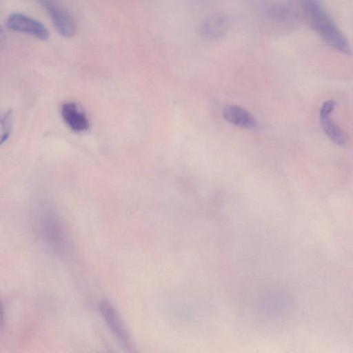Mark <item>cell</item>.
I'll list each match as a JSON object with an SVG mask.
<instances>
[{
	"instance_id": "cell-1",
	"label": "cell",
	"mask_w": 353,
	"mask_h": 353,
	"mask_svg": "<svg viewBox=\"0 0 353 353\" xmlns=\"http://www.w3.org/2000/svg\"><path fill=\"white\" fill-rule=\"evenodd\" d=\"M310 26L330 48L346 55L351 54L350 43L326 10L321 0H300Z\"/></svg>"
},
{
	"instance_id": "cell-2",
	"label": "cell",
	"mask_w": 353,
	"mask_h": 353,
	"mask_svg": "<svg viewBox=\"0 0 353 353\" xmlns=\"http://www.w3.org/2000/svg\"><path fill=\"white\" fill-rule=\"evenodd\" d=\"M59 34L73 37L77 31L76 22L70 14L54 0H39Z\"/></svg>"
},
{
	"instance_id": "cell-3",
	"label": "cell",
	"mask_w": 353,
	"mask_h": 353,
	"mask_svg": "<svg viewBox=\"0 0 353 353\" xmlns=\"http://www.w3.org/2000/svg\"><path fill=\"white\" fill-rule=\"evenodd\" d=\"M6 26L12 31L25 34L37 39L45 41L49 38V32L39 21L26 14L14 12L6 19Z\"/></svg>"
},
{
	"instance_id": "cell-4",
	"label": "cell",
	"mask_w": 353,
	"mask_h": 353,
	"mask_svg": "<svg viewBox=\"0 0 353 353\" xmlns=\"http://www.w3.org/2000/svg\"><path fill=\"white\" fill-rule=\"evenodd\" d=\"M230 26V19L225 13L216 12L208 16L202 21L199 28V32L204 39L217 40L228 32Z\"/></svg>"
},
{
	"instance_id": "cell-5",
	"label": "cell",
	"mask_w": 353,
	"mask_h": 353,
	"mask_svg": "<svg viewBox=\"0 0 353 353\" xmlns=\"http://www.w3.org/2000/svg\"><path fill=\"white\" fill-rule=\"evenodd\" d=\"M100 311L118 341L125 347H131V341L128 333L117 310L108 301H101L99 303Z\"/></svg>"
},
{
	"instance_id": "cell-6",
	"label": "cell",
	"mask_w": 353,
	"mask_h": 353,
	"mask_svg": "<svg viewBox=\"0 0 353 353\" xmlns=\"http://www.w3.org/2000/svg\"><path fill=\"white\" fill-rule=\"evenodd\" d=\"M334 101H327L323 104L320 110L321 126L327 136L334 143L343 145L347 142V136L342 129L330 119L334 109Z\"/></svg>"
},
{
	"instance_id": "cell-7",
	"label": "cell",
	"mask_w": 353,
	"mask_h": 353,
	"mask_svg": "<svg viewBox=\"0 0 353 353\" xmlns=\"http://www.w3.org/2000/svg\"><path fill=\"white\" fill-rule=\"evenodd\" d=\"M224 119L229 123L241 128L250 129L256 125L254 117L245 109L234 105H226L223 110Z\"/></svg>"
},
{
	"instance_id": "cell-8",
	"label": "cell",
	"mask_w": 353,
	"mask_h": 353,
	"mask_svg": "<svg viewBox=\"0 0 353 353\" xmlns=\"http://www.w3.org/2000/svg\"><path fill=\"white\" fill-rule=\"evenodd\" d=\"M61 116L65 123L73 131L82 132L88 128L86 117L73 103H65L62 105Z\"/></svg>"
},
{
	"instance_id": "cell-9",
	"label": "cell",
	"mask_w": 353,
	"mask_h": 353,
	"mask_svg": "<svg viewBox=\"0 0 353 353\" xmlns=\"http://www.w3.org/2000/svg\"><path fill=\"white\" fill-rule=\"evenodd\" d=\"M12 125V112L10 109L0 112V145L10 137Z\"/></svg>"
},
{
	"instance_id": "cell-10",
	"label": "cell",
	"mask_w": 353,
	"mask_h": 353,
	"mask_svg": "<svg viewBox=\"0 0 353 353\" xmlns=\"http://www.w3.org/2000/svg\"><path fill=\"white\" fill-rule=\"evenodd\" d=\"M5 321V312L3 303L0 299V332L3 330Z\"/></svg>"
},
{
	"instance_id": "cell-11",
	"label": "cell",
	"mask_w": 353,
	"mask_h": 353,
	"mask_svg": "<svg viewBox=\"0 0 353 353\" xmlns=\"http://www.w3.org/2000/svg\"><path fill=\"white\" fill-rule=\"evenodd\" d=\"M5 34L4 31L2 26L0 25V42H1L4 39Z\"/></svg>"
}]
</instances>
